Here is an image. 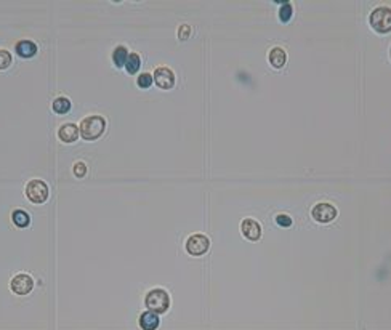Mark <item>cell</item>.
<instances>
[{"instance_id":"3","label":"cell","mask_w":391,"mask_h":330,"mask_svg":"<svg viewBox=\"0 0 391 330\" xmlns=\"http://www.w3.org/2000/svg\"><path fill=\"white\" fill-rule=\"evenodd\" d=\"M370 26H372L377 32L386 34L391 32V8L388 7H378L370 13Z\"/></svg>"},{"instance_id":"21","label":"cell","mask_w":391,"mask_h":330,"mask_svg":"<svg viewBox=\"0 0 391 330\" xmlns=\"http://www.w3.org/2000/svg\"><path fill=\"white\" fill-rule=\"evenodd\" d=\"M74 175L77 178H84L87 175V165L84 162H77L74 165Z\"/></svg>"},{"instance_id":"6","label":"cell","mask_w":391,"mask_h":330,"mask_svg":"<svg viewBox=\"0 0 391 330\" xmlns=\"http://www.w3.org/2000/svg\"><path fill=\"white\" fill-rule=\"evenodd\" d=\"M152 79H154L155 85L162 90H170L175 85V74L170 67H165V66H161L154 71Z\"/></svg>"},{"instance_id":"16","label":"cell","mask_w":391,"mask_h":330,"mask_svg":"<svg viewBox=\"0 0 391 330\" xmlns=\"http://www.w3.org/2000/svg\"><path fill=\"white\" fill-rule=\"evenodd\" d=\"M127 58H129V52L124 45H119L112 53V61L117 67H124L127 63Z\"/></svg>"},{"instance_id":"11","label":"cell","mask_w":391,"mask_h":330,"mask_svg":"<svg viewBox=\"0 0 391 330\" xmlns=\"http://www.w3.org/2000/svg\"><path fill=\"white\" fill-rule=\"evenodd\" d=\"M161 324L159 316L152 311H146L140 316V327L143 330H155Z\"/></svg>"},{"instance_id":"1","label":"cell","mask_w":391,"mask_h":330,"mask_svg":"<svg viewBox=\"0 0 391 330\" xmlns=\"http://www.w3.org/2000/svg\"><path fill=\"white\" fill-rule=\"evenodd\" d=\"M104 129H106V120L101 115H89V117H85L79 125L81 137L87 141L98 140L104 133Z\"/></svg>"},{"instance_id":"2","label":"cell","mask_w":391,"mask_h":330,"mask_svg":"<svg viewBox=\"0 0 391 330\" xmlns=\"http://www.w3.org/2000/svg\"><path fill=\"white\" fill-rule=\"evenodd\" d=\"M144 303L149 311L155 314H162L167 311L170 306V297L164 288H152L151 292H148V295H146Z\"/></svg>"},{"instance_id":"12","label":"cell","mask_w":391,"mask_h":330,"mask_svg":"<svg viewBox=\"0 0 391 330\" xmlns=\"http://www.w3.org/2000/svg\"><path fill=\"white\" fill-rule=\"evenodd\" d=\"M16 53L21 58H32L37 53V45L32 40H21L16 44Z\"/></svg>"},{"instance_id":"4","label":"cell","mask_w":391,"mask_h":330,"mask_svg":"<svg viewBox=\"0 0 391 330\" xmlns=\"http://www.w3.org/2000/svg\"><path fill=\"white\" fill-rule=\"evenodd\" d=\"M26 196L32 203H44L50 196V189H48L45 181L31 180L26 186Z\"/></svg>"},{"instance_id":"10","label":"cell","mask_w":391,"mask_h":330,"mask_svg":"<svg viewBox=\"0 0 391 330\" xmlns=\"http://www.w3.org/2000/svg\"><path fill=\"white\" fill-rule=\"evenodd\" d=\"M79 127H77L75 123H64L60 127V130H58V138H60L63 143H75L77 140H79Z\"/></svg>"},{"instance_id":"15","label":"cell","mask_w":391,"mask_h":330,"mask_svg":"<svg viewBox=\"0 0 391 330\" xmlns=\"http://www.w3.org/2000/svg\"><path fill=\"white\" fill-rule=\"evenodd\" d=\"M12 220L18 228H26V226H29V223H31V217H29V213L24 212V210H19V209L12 213Z\"/></svg>"},{"instance_id":"18","label":"cell","mask_w":391,"mask_h":330,"mask_svg":"<svg viewBox=\"0 0 391 330\" xmlns=\"http://www.w3.org/2000/svg\"><path fill=\"white\" fill-rule=\"evenodd\" d=\"M12 55H10L7 50H0V71L8 69L12 66Z\"/></svg>"},{"instance_id":"9","label":"cell","mask_w":391,"mask_h":330,"mask_svg":"<svg viewBox=\"0 0 391 330\" xmlns=\"http://www.w3.org/2000/svg\"><path fill=\"white\" fill-rule=\"evenodd\" d=\"M241 231L242 234L246 236L249 240H258L261 237V226L260 223L252 220V218H246L241 223Z\"/></svg>"},{"instance_id":"5","label":"cell","mask_w":391,"mask_h":330,"mask_svg":"<svg viewBox=\"0 0 391 330\" xmlns=\"http://www.w3.org/2000/svg\"><path fill=\"white\" fill-rule=\"evenodd\" d=\"M210 247V240L207 236L204 234H192L188 240H186V252L192 257H201Z\"/></svg>"},{"instance_id":"22","label":"cell","mask_w":391,"mask_h":330,"mask_svg":"<svg viewBox=\"0 0 391 330\" xmlns=\"http://www.w3.org/2000/svg\"><path fill=\"white\" fill-rule=\"evenodd\" d=\"M276 223L281 226V228H289L292 225V218L289 215H284V213H281V215L276 217Z\"/></svg>"},{"instance_id":"20","label":"cell","mask_w":391,"mask_h":330,"mask_svg":"<svg viewBox=\"0 0 391 330\" xmlns=\"http://www.w3.org/2000/svg\"><path fill=\"white\" fill-rule=\"evenodd\" d=\"M292 13H293L292 5H290V4H284V5L281 7V10H279V18H281V21L287 23L289 19L292 18Z\"/></svg>"},{"instance_id":"17","label":"cell","mask_w":391,"mask_h":330,"mask_svg":"<svg viewBox=\"0 0 391 330\" xmlns=\"http://www.w3.org/2000/svg\"><path fill=\"white\" fill-rule=\"evenodd\" d=\"M71 109V101L64 98V96H60V98H56L53 101V111L56 114H67Z\"/></svg>"},{"instance_id":"13","label":"cell","mask_w":391,"mask_h":330,"mask_svg":"<svg viewBox=\"0 0 391 330\" xmlns=\"http://www.w3.org/2000/svg\"><path fill=\"white\" fill-rule=\"evenodd\" d=\"M269 64L272 66V67H276V69H281L282 66L286 64V61H287V55H286V52L282 50V48H279V47H276V48H272V50L269 52Z\"/></svg>"},{"instance_id":"7","label":"cell","mask_w":391,"mask_h":330,"mask_svg":"<svg viewBox=\"0 0 391 330\" xmlns=\"http://www.w3.org/2000/svg\"><path fill=\"white\" fill-rule=\"evenodd\" d=\"M10 287H12V292H15L16 295H27L34 288V280L29 274L21 273L12 279Z\"/></svg>"},{"instance_id":"8","label":"cell","mask_w":391,"mask_h":330,"mask_svg":"<svg viewBox=\"0 0 391 330\" xmlns=\"http://www.w3.org/2000/svg\"><path fill=\"white\" fill-rule=\"evenodd\" d=\"M311 215H312V218H315L316 221H319V223H330L332 220L337 217V209L334 205H330V203L321 202V203H318L315 209H312Z\"/></svg>"},{"instance_id":"19","label":"cell","mask_w":391,"mask_h":330,"mask_svg":"<svg viewBox=\"0 0 391 330\" xmlns=\"http://www.w3.org/2000/svg\"><path fill=\"white\" fill-rule=\"evenodd\" d=\"M136 84H138L140 89H149V87L152 85V75L144 72V74H140L138 80H136Z\"/></svg>"},{"instance_id":"23","label":"cell","mask_w":391,"mask_h":330,"mask_svg":"<svg viewBox=\"0 0 391 330\" xmlns=\"http://www.w3.org/2000/svg\"><path fill=\"white\" fill-rule=\"evenodd\" d=\"M189 34H191V27L188 24H183L180 27V31H178V37L181 38V40H186V38L189 37Z\"/></svg>"},{"instance_id":"14","label":"cell","mask_w":391,"mask_h":330,"mask_svg":"<svg viewBox=\"0 0 391 330\" xmlns=\"http://www.w3.org/2000/svg\"><path fill=\"white\" fill-rule=\"evenodd\" d=\"M140 66H141V58L138 53H129V58H127V63H125V69L129 74H136L140 71Z\"/></svg>"}]
</instances>
